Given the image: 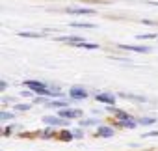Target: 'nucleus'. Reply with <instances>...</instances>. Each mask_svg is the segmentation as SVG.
<instances>
[{"label":"nucleus","mask_w":158,"mask_h":151,"mask_svg":"<svg viewBox=\"0 0 158 151\" xmlns=\"http://www.w3.org/2000/svg\"><path fill=\"white\" fill-rule=\"evenodd\" d=\"M69 95H71L73 99H86V97H88V92H86L84 88H78V86H74V88H71Z\"/></svg>","instance_id":"2"},{"label":"nucleus","mask_w":158,"mask_h":151,"mask_svg":"<svg viewBox=\"0 0 158 151\" xmlns=\"http://www.w3.org/2000/svg\"><path fill=\"white\" fill-rule=\"evenodd\" d=\"M143 136H145V138H147V136H158V131H152V132H145Z\"/></svg>","instance_id":"20"},{"label":"nucleus","mask_w":158,"mask_h":151,"mask_svg":"<svg viewBox=\"0 0 158 151\" xmlns=\"http://www.w3.org/2000/svg\"><path fill=\"white\" fill-rule=\"evenodd\" d=\"M80 47H84V49H99L97 43H80Z\"/></svg>","instance_id":"16"},{"label":"nucleus","mask_w":158,"mask_h":151,"mask_svg":"<svg viewBox=\"0 0 158 151\" xmlns=\"http://www.w3.org/2000/svg\"><path fill=\"white\" fill-rule=\"evenodd\" d=\"M97 101L106 103V105H114V103H115V97L110 95V93H99V95H97Z\"/></svg>","instance_id":"7"},{"label":"nucleus","mask_w":158,"mask_h":151,"mask_svg":"<svg viewBox=\"0 0 158 151\" xmlns=\"http://www.w3.org/2000/svg\"><path fill=\"white\" fill-rule=\"evenodd\" d=\"M154 121H156L154 118H141V119H139L141 125H151V123H154Z\"/></svg>","instance_id":"15"},{"label":"nucleus","mask_w":158,"mask_h":151,"mask_svg":"<svg viewBox=\"0 0 158 151\" xmlns=\"http://www.w3.org/2000/svg\"><path fill=\"white\" fill-rule=\"evenodd\" d=\"M19 36H21V37H41V36L35 34V32H21Z\"/></svg>","instance_id":"13"},{"label":"nucleus","mask_w":158,"mask_h":151,"mask_svg":"<svg viewBox=\"0 0 158 151\" xmlns=\"http://www.w3.org/2000/svg\"><path fill=\"white\" fill-rule=\"evenodd\" d=\"M121 127H127V129H134L136 127V121L134 119H127V121H119Z\"/></svg>","instance_id":"10"},{"label":"nucleus","mask_w":158,"mask_h":151,"mask_svg":"<svg viewBox=\"0 0 158 151\" xmlns=\"http://www.w3.org/2000/svg\"><path fill=\"white\" fill-rule=\"evenodd\" d=\"M41 136H43V138H50V136H52V131H50V129H47L45 132H41Z\"/></svg>","instance_id":"18"},{"label":"nucleus","mask_w":158,"mask_h":151,"mask_svg":"<svg viewBox=\"0 0 158 151\" xmlns=\"http://www.w3.org/2000/svg\"><path fill=\"white\" fill-rule=\"evenodd\" d=\"M73 134H74V136H76V138H82V131H74V132H73Z\"/></svg>","instance_id":"21"},{"label":"nucleus","mask_w":158,"mask_h":151,"mask_svg":"<svg viewBox=\"0 0 158 151\" xmlns=\"http://www.w3.org/2000/svg\"><path fill=\"white\" fill-rule=\"evenodd\" d=\"M93 123H97V121L95 119H84L82 121V125H93Z\"/></svg>","instance_id":"19"},{"label":"nucleus","mask_w":158,"mask_h":151,"mask_svg":"<svg viewBox=\"0 0 158 151\" xmlns=\"http://www.w3.org/2000/svg\"><path fill=\"white\" fill-rule=\"evenodd\" d=\"M71 26H76V28H93L95 24H89V23H71Z\"/></svg>","instance_id":"11"},{"label":"nucleus","mask_w":158,"mask_h":151,"mask_svg":"<svg viewBox=\"0 0 158 151\" xmlns=\"http://www.w3.org/2000/svg\"><path fill=\"white\" fill-rule=\"evenodd\" d=\"M60 116L63 119H71V118H80L82 110H60Z\"/></svg>","instance_id":"4"},{"label":"nucleus","mask_w":158,"mask_h":151,"mask_svg":"<svg viewBox=\"0 0 158 151\" xmlns=\"http://www.w3.org/2000/svg\"><path fill=\"white\" fill-rule=\"evenodd\" d=\"M65 11L74 13V15H93L95 13V10H89V8H67Z\"/></svg>","instance_id":"3"},{"label":"nucleus","mask_w":158,"mask_h":151,"mask_svg":"<svg viewBox=\"0 0 158 151\" xmlns=\"http://www.w3.org/2000/svg\"><path fill=\"white\" fill-rule=\"evenodd\" d=\"M73 136H74V134L69 132V131H61V132H60V140H63V142H69Z\"/></svg>","instance_id":"9"},{"label":"nucleus","mask_w":158,"mask_h":151,"mask_svg":"<svg viewBox=\"0 0 158 151\" xmlns=\"http://www.w3.org/2000/svg\"><path fill=\"white\" fill-rule=\"evenodd\" d=\"M43 121H45L47 125H65V123H67L65 119L56 118V116H45V118H43Z\"/></svg>","instance_id":"5"},{"label":"nucleus","mask_w":158,"mask_h":151,"mask_svg":"<svg viewBox=\"0 0 158 151\" xmlns=\"http://www.w3.org/2000/svg\"><path fill=\"white\" fill-rule=\"evenodd\" d=\"M15 110H21V112L30 110V105H15Z\"/></svg>","instance_id":"17"},{"label":"nucleus","mask_w":158,"mask_h":151,"mask_svg":"<svg viewBox=\"0 0 158 151\" xmlns=\"http://www.w3.org/2000/svg\"><path fill=\"white\" fill-rule=\"evenodd\" d=\"M97 134L99 136H114V129L112 127H99Z\"/></svg>","instance_id":"8"},{"label":"nucleus","mask_w":158,"mask_h":151,"mask_svg":"<svg viewBox=\"0 0 158 151\" xmlns=\"http://www.w3.org/2000/svg\"><path fill=\"white\" fill-rule=\"evenodd\" d=\"M48 106H56V108H60V106H67V101H52V103H48Z\"/></svg>","instance_id":"14"},{"label":"nucleus","mask_w":158,"mask_h":151,"mask_svg":"<svg viewBox=\"0 0 158 151\" xmlns=\"http://www.w3.org/2000/svg\"><path fill=\"white\" fill-rule=\"evenodd\" d=\"M26 88H30V92H37V93H45V95H52V92L43 84V82H37V80H26L24 82Z\"/></svg>","instance_id":"1"},{"label":"nucleus","mask_w":158,"mask_h":151,"mask_svg":"<svg viewBox=\"0 0 158 151\" xmlns=\"http://www.w3.org/2000/svg\"><path fill=\"white\" fill-rule=\"evenodd\" d=\"M15 116L13 114H10V112H0V119L2 121H8V119H13Z\"/></svg>","instance_id":"12"},{"label":"nucleus","mask_w":158,"mask_h":151,"mask_svg":"<svg viewBox=\"0 0 158 151\" xmlns=\"http://www.w3.org/2000/svg\"><path fill=\"white\" fill-rule=\"evenodd\" d=\"M6 88H8V84H6V82H0V90H2V92H4Z\"/></svg>","instance_id":"22"},{"label":"nucleus","mask_w":158,"mask_h":151,"mask_svg":"<svg viewBox=\"0 0 158 151\" xmlns=\"http://www.w3.org/2000/svg\"><path fill=\"white\" fill-rule=\"evenodd\" d=\"M121 49H125V50H134V52H141V54L151 52L149 47H138V45H121Z\"/></svg>","instance_id":"6"}]
</instances>
